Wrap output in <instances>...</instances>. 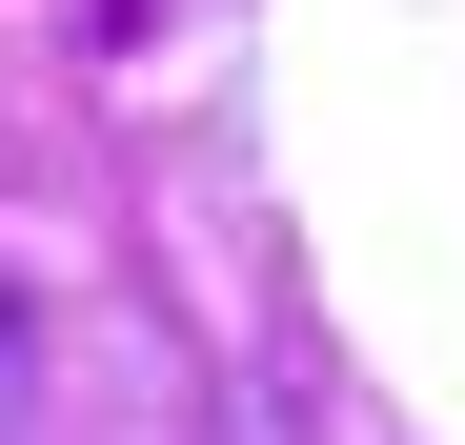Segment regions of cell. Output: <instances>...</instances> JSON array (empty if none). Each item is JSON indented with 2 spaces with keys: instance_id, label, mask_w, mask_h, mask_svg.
Returning a JSON list of instances; mask_svg holds the SVG:
<instances>
[]
</instances>
